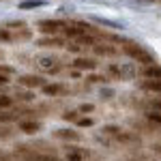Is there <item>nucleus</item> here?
<instances>
[{
  "instance_id": "f257e3e1",
  "label": "nucleus",
  "mask_w": 161,
  "mask_h": 161,
  "mask_svg": "<svg viewBox=\"0 0 161 161\" xmlns=\"http://www.w3.org/2000/svg\"><path fill=\"white\" fill-rule=\"evenodd\" d=\"M120 43H123V54L129 56L131 60L142 62V64H153V62H155V56H153L144 45H140L136 41H129V39H123Z\"/></svg>"
},
{
  "instance_id": "f03ea898",
  "label": "nucleus",
  "mask_w": 161,
  "mask_h": 161,
  "mask_svg": "<svg viewBox=\"0 0 161 161\" xmlns=\"http://www.w3.org/2000/svg\"><path fill=\"white\" fill-rule=\"evenodd\" d=\"M64 26H67V22H62V19H41L37 28L43 35H58Z\"/></svg>"
},
{
  "instance_id": "7ed1b4c3",
  "label": "nucleus",
  "mask_w": 161,
  "mask_h": 161,
  "mask_svg": "<svg viewBox=\"0 0 161 161\" xmlns=\"http://www.w3.org/2000/svg\"><path fill=\"white\" fill-rule=\"evenodd\" d=\"M17 82L26 88H43L45 86V80H43L41 75H19Z\"/></svg>"
},
{
  "instance_id": "20e7f679",
  "label": "nucleus",
  "mask_w": 161,
  "mask_h": 161,
  "mask_svg": "<svg viewBox=\"0 0 161 161\" xmlns=\"http://www.w3.org/2000/svg\"><path fill=\"white\" fill-rule=\"evenodd\" d=\"M73 67H75V69H80V71H92V69L99 67V62H97V58L80 56V58H75V60H73Z\"/></svg>"
},
{
  "instance_id": "39448f33",
  "label": "nucleus",
  "mask_w": 161,
  "mask_h": 161,
  "mask_svg": "<svg viewBox=\"0 0 161 161\" xmlns=\"http://www.w3.org/2000/svg\"><path fill=\"white\" fill-rule=\"evenodd\" d=\"M92 52L97 54V56H116L118 54V47L116 45H110V43H103V41H97L95 45H92Z\"/></svg>"
},
{
  "instance_id": "423d86ee",
  "label": "nucleus",
  "mask_w": 161,
  "mask_h": 161,
  "mask_svg": "<svg viewBox=\"0 0 161 161\" xmlns=\"http://www.w3.org/2000/svg\"><path fill=\"white\" fill-rule=\"evenodd\" d=\"M142 75H144L146 80H161V64H157V62L146 64V67L142 69Z\"/></svg>"
},
{
  "instance_id": "0eeeda50",
  "label": "nucleus",
  "mask_w": 161,
  "mask_h": 161,
  "mask_svg": "<svg viewBox=\"0 0 161 161\" xmlns=\"http://www.w3.org/2000/svg\"><path fill=\"white\" fill-rule=\"evenodd\" d=\"M39 45L41 47H62L64 41L60 37H56V35H45L43 39H39Z\"/></svg>"
},
{
  "instance_id": "6e6552de",
  "label": "nucleus",
  "mask_w": 161,
  "mask_h": 161,
  "mask_svg": "<svg viewBox=\"0 0 161 161\" xmlns=\"http://www.w3.org/2000/svg\"><path fill=\"white\" fill-rule=\"evenodd\" d=\"M86 157H88L86 150H80V148H75V146L67 148V159L69 161H82V159H86Z\"/></svg>"
},
{
  "instance_id": "1a4fd4ad",
  "label": "nucleus",
  "mask_w": 161,
  "mask_h": 161,
  "mask_svg": "<svg viewBox=\"0 0 161 161\" xmlns=\"http://www.w3.org/2000/svg\"><path fill=\"white\" fill-rule=\"evenodd\" d=\"M142 90L159 92V95H161V80H144V82H142Z\"/></svg>"
},
{
  "instance_id": "9d476101",
  "label": "nucleus",
  "mask_w": 161,
  "mask_h": 161,
  "mask_svg": "<svg viewBox=\"0 0 161 161\" xmlns=\"http://www.w3.org/2000/svg\"><path fill=\"white\" fill-rule=\"evenodd\" d=\"M19 129L24 133H37L39 129H41V125L35 123V120H24V123H19Z\"/></svg>"
},
{
  "instance_id": "9b49d317",
  "label": "nucleus",
  "mask_w": 161,
  "mask_h": 161,
  "mask_svg": "<svg viewBox=\"0 0 161 161\" xmlns=\"http://www.w3.org/2000/svg\"><path fill=\"white\" fill-rule=\"evenodd\" d=\"M56 137H62V140H73V142H77V140H80V133H77V131H69V129H58V131H56Z\"/></svg>"
},
{
  "instance_id": "f8f14e48",
  "label": "nucleus",
  "mask_w": 161,
  "mask_h": 161,
  "mask_svg": "<svg viewBox=\"0 0 161 161\" xmlns=\"http://www.w3.org/2000/svg\"><path fill=\"white\" fill-rule=\"evenodd\" d=\"M41 90H43L45 95H52V97H54V95H60V92H64V86H60V84H45Z\"/></svg>"
},
{
  "instance_id": "ddd939ff",
  "label": "nucleus",
  "mask_w": 161,
  "mask_h": 161,
  "mask_svg": "<svg viewBox=\"0 0 161 161\" xmlns=\"http://www.w3.org/2000/svg\"><path fill=\"white\" fill-rule=\"evenodd\" d=\"M13 105V99L9 95H0V110H7V108H11Z\"/></svg>"
},
{
  "instance_id": "4468645a",
  "label": "nucleus",
  "mask_w": 161,
  "mask_h": 161,
  "mask_svg": "<svg viewBox=\"0 0 161 161\" xmlns=\"http://www.w3.org/2000/svg\"><path fill=\"white\" fill-rule=\"evenodd\" d=\"M148 120L161 127V112H150V114H148Z\"/></svg>"
},
{
  "instance_id": "2eb2a0df",
  "label": "nucleus",
  "mask_w": 161,
  "mask_h": 161,
  "mask_svg": "<svg viewBox=\"0 0 161 161\" xmlns=\"http://www.w3.org/2000/svg\"><path fill=\"white\" fill-rule=\"evenodd\" d=\"M0 41H13V35L9 32V28H2L0 30Z\"/></svg>"
},
{
  "instance_id": "dca6fc26",
  "label": "nucleus",
  "mask_w": 161,
  "mask_h": 161,
  "mask_svg": "<svg viewBox=\"0 0 161 161\" xmlns=\"http://www.w3.org/2000/svg\"><path fill=\"white\" fill-rule=\"evenodd\" d=\"M9 120H13V114H11V112H0V125H2V123H9Z\"/></svg>"
},
{
  "instance_id": "f3484780",
  "label": "nucleus",
  "mask_w": 161,
  "mask_h": 161,
  "mask_svg": "<svg viewBox=\"0 0 161 161\" xmlns=\"http://www.w3.org/2000/svg\"><path fill=\"white\" fill-rule=\"evenodd\" d=\"M0 73H2V75H11L13 69H11V67H7V64H0Z\"/></svg>"
},
{
  "instance_id": "a211bd4d",
  "label": "nucleus",
  "mask_w": 161,
  "mask_h": 161,
  "mask_svg": "<svg viewBox=\"0 0 161 161\" xmlns=\"http://www.w3.org/2000/svg\"><path fill=\"white\" fill-rule=\"evenodd\" d=\"M77 125H80V127H90V125H92V120H90V118H80V120H77Z\"/></svg>"
},
{
  "instance_id": "6ab92c4d",
  "label": "nucleus",
  "mask_w": 161,
  "mask_h": 161,
  "mask_svg": "<svg viewBox=\"0 0 161 161\" xmlns=\"http://www.w3.org/2000/svg\"><path fill=\"white\" fill-rule=\"evenodd\" d=\"M62 118H64V120H75V118H77V112H67Z\"/></svg>"
},
{
  "instance_id": "aec40b11",
  "label": "nucleus",
  "mask_w": 161,
  "mask_h": 161,
  "mask_svg": "<svg viewBox=\"0 0 161 161\" xmlns=\"http://www.w3.org/2000/svg\"><path fill=\"white\" fill-rule=\"evenodd\" d=\"M9 136H11V131L4 129V127H0V137H9Z\"/></svg>"
},
{
  "instance_id": "412c9836",
  "label": "nucleus",
  "mask_w": 161,
  "mask_h": 161,
  "mask_svg": "<svg viewBox=\"0 0 161 161\" xmlns=\"http://www.w3.org/2000/svg\"><path fill=\"white\" fill-rule=\"evenodd\" d=\"M4 84H9V75H2V73H0V86H4Z\"/></svg>"
},
{
  "instance_id": "4be33fe9",
  "label": "nucleus",
  "mask_w": 161,
  "mask_h": 161,
  "mask_svg": "<svg viewBox=\"0 0 161 161\" xmlns=\"http://www.w3.org/2000/svg\"><path fill=\"white\" fill-rule=\"evenodd\" d=\"M153 108H155V110H159V112H161V99L153 101Z\"/></svg>"
},
{
  "instance_id": "5701e85b",
  "label": "nucleus",
  "mask_w": 161,
  "mask_h": 161,
  "mask_svg": "<svg viewBox=\"0 0 161 161\" xmlns=\"http://www.w3.org/2000/svg\"><path fill=\"white\" fill-rule=\"evenodd\" d=\"M88 80H90V82H101V80H105V77H99V75H90Z\"/></svg>"
},
{
  "instance_id": "b1692460",
  "label": "nucleus",
  "mask_w": 161,
  "mask_h": 161,
  "mask_svg": "<svg viewBox=\"0 0 161 161\" xmlns=\"http://www.w3.org/2000/svg\"><path fill=\"white\" fill-rule=\"evenodd\" d=\"M39 4H41V2H37V0H35V2H26L24 7H39Z\"/></svg>"
},
{
  "instance_id": "393cba45",
  "label": "nucleus",
  "mask_w": 161,
  "mask_h": 161,
  "mask_svg": "<svg viewBox=\"0 0 161 161\" xmlns=\"http://www.w3.org/2000/svg\"><path fill=\"white\" fill-rule=\"evenodd\" d=\"M82 112H92V105H82Z\"/></svg>"
},
{
  "instance_id": "a878e982",
  "label": "nucleus",
  "mask_w": 161,
  "mask_h": 161,
  "mask_svg": "<svg viewBox=\"0 0 161 161\" xmlns=\"http://www.w3.org/2000/svg\"><path fill=\"white\" fill-rule=\"evenodd\" d=\"M153 150H155L157 155H161V146H153Z\"/></svg>"
},
{
  "instance_id": "bb28decb",
  "label": "nucleus",
  "mask_w": 161,
  "mask_h": 161,
  "mask_svg": "<svg viewBox=\"0 0 161 161\" xmlns=\"http://www.w3.org/2000/svg\"><path fill=\"white\" fill-rule=\"evenodd\" d=\"M0 60H2V50H0Z\"/></svg>"
}]
</instances>
